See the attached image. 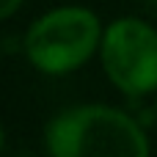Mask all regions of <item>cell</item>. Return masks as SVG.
Returning a JSON list of instances; mask_svg holds the SVG:
<instances>
[{"instance_id": "obj_4", "label": "cell", "mask_w": 157, "mask_h": 157, "mask_svg": "<svg viewBox=\"0 0 157 157\" xmlns=\"http://www.w3.org/2000/svg\"><path fill=\"white\" fill-rule=\"evenodd\" d=\"M22 6V0H0V19H8L11 14H17Z\"/></svg>"}, {"instance_id": "obj_3", "label": "cell", "mask_w": 157, "mask_h": 157, "mask_svg": "<svg viewBox=\"0 0 157 157\" xmlns=\"http://www.w3.org/2000/svg\"><path fill=\"white\" fill-rule=\"evenodd\" d=\"M108 80L127 97L157 91V30L138 19L121 17L108 25L99 44Z\"/></svg>"}, {"instance_id": "obj_5", "label": "cell", "mask_w": 157, "mask_h": 157, "mask_svg": "<svg viewBox=\"0 0 157 157\" xmlns=\"http://www.w3.org/2000/svg\"><path fill=\"white\" fill-rule=\"evenodd\" d=\"M0 149H3V127H0Z\"/></svg>"}, {"instance_id": "obj_7", "label": "cell", "mask_w": 157, "mask_h": 157, "mask_svg": "<svg viewBox=\"0 0 157 157\" xmlns=\"http://www.w3.org/2000/svg\"><path fill=\"white\" fill-rule=\"evenodd\" d=\"M155 116H157V102H155Z\"/></svg>"}, {"instance_id": "obj_1", "label": "cell", "mask_w": 157, "mask_h": 157, "mask_svg": "<svg viewBox=\"0 0 157 157\" xmlns=\"http://www.w3.org/2000/svg\"><path fill=\"white\" fill-rule=\"evenodd\" d=\"M47 152L55 157H144L149 141L138 121L110 105H77L44 130Z\"/></svg>"}, {"instance_id": "obj_6", "label": "cell", "mask_w": 157, "mask_h": 157, "mask_svg": "<svg viewBox=\"0 0 157 157\" xmlns=\"http://www.w3.org/2000/svg\"><path fill=\"white\" fill-rule=\"evenodd\" d=\"M152 6H155V8H157V0H152Z\"/></svg>"}, {"instance_id": "obj_2", "label": "cell", "mask_w": 157, "mask_h": 157, "mask_svg": "<svg viewBox=\"0 0 157 157\" xmlns=\"http://www.w3.org/2000/svg\"><path fill=\"white\" fill-rule=\"evenodd\" d=\"M102 22L80 6L52 8L25 33V55L41 75H69L80 69L102 44Z\"/></svg>"}]
</instances>
